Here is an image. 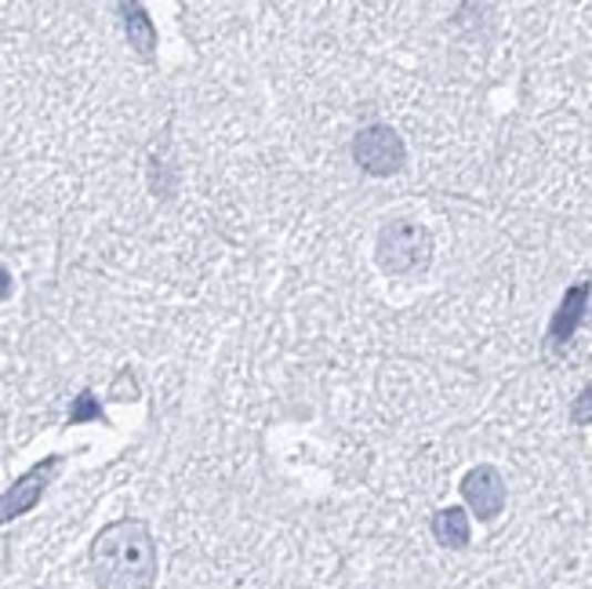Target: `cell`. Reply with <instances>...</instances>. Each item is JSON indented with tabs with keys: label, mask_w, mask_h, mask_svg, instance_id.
I'll use <instances>...</instances> for the list:
<instances>
[{
	"label": "cell",
	"mask_w": 592,
	"mask_h": 589,
	"mask_svg": "<svg viewBox=\"0 0 592 589\" xmlns=\"http://www.w3.org/2000/svg\"><path fill=\"white\" fill-rule=\"evenodd\" d=\"M589 303H592V281H582L563 292L560 306L552 309V321L545 327V353L549 357H560L563 349L571 346V338L578 335V327H582L585 313H589Z\"/></svg>",
	"instance_id": "cell-5"
},
{
	"label": "cell",
	"mask_w": 592,
	"mask_h": 589,
	"mask_svg": "<svg viewBox=\"0 0 592 589\" xmlns=\"http://www.w3.org/2000/svg\"><path fill=\"white\" fill-rule=\"evenodd\" d=\"M99 589H150L156 582V542L142 520H113L91 542Z\"/></svg>",
	"instance_id": "cell-1"
},
{
	"label": "cell",
	"mask_w": 592,
	"mask_h": 589,
	"mask_svg": "<svg viewBox=\"0 0 592 589\" xmlns=\"http://www.w3.org/2000/svg\"><path fill=\"white\" fill-rule=\"evenodd\" d=\"M458 488H462V499L472 514H477V520H494L509 502V488H506L502 469L491 466V463L472 466Z\"/></svg>",
	"instance_id": "cell-4"
},
{
	"label": "cell",
	"mask_w": 592,
	"mask_h": 589,
	"mask_svg": "<svg viewBox=\"0 0 592 589\" xmlns=\"http://www.w3.org/2000/svg\"><path fill=\"white\" fill-rule=\"evenodd\" d=\"M124 26H127V41L135 44L142 55H150L153 44H156V33H153V22L146 19V11H142L139 4H124Z\"/></svg>",
	"instance_id": "cell-8"
},
{
	"label": "cell",
	"mask_w": 592,
	"mask_h": 589,
	"mask_svg": "<svg viewBox=\"0 0 592 589\" xmlns=\"http://www.w3.org/2000/svg\"><path fill=\"white\" fill-rule=\"evenodd\" d=\"M429 531L432 539H437L443 549H466L469 546V514L462 506H447V509H437L429 520Z\"/></svg>",
	"instance_id": "cell-7"
},
{
	"label": "cell",
	"mask_w": 592,
	"mask_h": 589,
	"mask_svg": "<svg viewBox=\"0 0 592 589\" xmlns=\"http://www.w3.org/2000/svg\"><path fill=\"white\" fill-rule=\"evenodd\" d=\"M375 262L386 277H426V270L432 266V233L415 219H392L375 237Z\"/></svg>",
	"instance_id": "cell-2"
},
{
	"label": "cell",
	"mask_w": 592,
	"mask_h": 589,
	"mask_svg": "<svg viewBox=\"0 0 592 589\" xmlns=\"http://www.w3.org/2000/svg\"><path fill=\"white\" fill-rule=\"evenodd\" d=\"M59 466H62V458L51 455V458H44L41 466H33L22 480L11 484V488L0 495V524L30 514V509L41 502V495H44V488L51 484V477L59 474Z\"/></svg>",
	"instance_id": "cell-6"
},
{
	"label": "cell",
	"mask_w": 592,
	"mask_h": 589,
	"mask_svg": "<svg viewBox=\"0 0 592 589\" xmlns=\"http://www.w3.org/2000/svg\"><path fill=\"white\" fill-rule=\"evenodd\" d=\"M571 423L574 426H592V383L582 386V393L571 404Z\"/></svg>",
	"instance_id": "cell-9"
},
{
	"label": "cell",
	"mask_w": 592,
	"mask_h": 589,
	"mask_svg": "<svg viewBox=\"0 0 592 589\" xmlns=\"http://www.w3.org/2000/svg\"><path fill=\"white\" fill-rule=\"evenodd\" d=\"M11 287H16V284H11V273L0 266V303H8V298H11Z\"/></svg>",
	"instance_id": "cell-11"
},
{
	"label": "cell",
	"mask_w": 592,
	"mask_h": 589,
	"mask_svg": "<svg viewBox=\"0 0 592 589\" xmlns=\"http://www.w3.org/2000/svg\"><path fill=\"white\" fill-rule=\"evenodd\" d=\"M353 161L364 175L392 179L407 167V142L392 124H367L353 135Z\"/></svg>",
	"instance_id": "cell-3"
},
{
	"label": "cell",
	"mask_w": 592,
	"mask_h": 589,
	"mask_svg": "<svg viewBox=\"0 0 592 589\" xmlns=\"http://www.w3.org/2000/svg\"><path fill=\"white\" fill-rule=\"evenodd\" d=\"M84 418H102V408L95 404L91 393H81V397H76V408L70 415V423H84Z\"/></svg>",
	"instance_id": "cell-10"
}]
</instances>
